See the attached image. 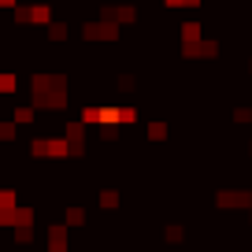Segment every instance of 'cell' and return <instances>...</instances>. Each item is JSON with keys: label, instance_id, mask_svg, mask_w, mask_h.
<instances>
[]
</instances>
